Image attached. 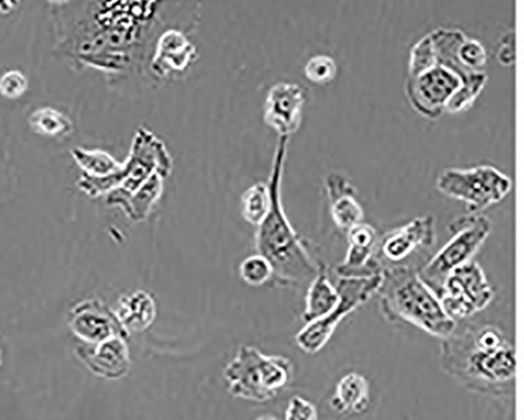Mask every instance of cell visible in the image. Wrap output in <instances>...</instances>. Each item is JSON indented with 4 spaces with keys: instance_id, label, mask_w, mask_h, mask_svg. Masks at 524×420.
Returning <instances> with one entry per match:
<instances>
[{
    "instance_id": "obj_8",
    "label": "cell",
    "mask_w": 524,
    "mask_h": 420,
    "mask_svg": "<svg viewBox=\"0 0 524 420\" xmlns=\"http://www.w3.org/2000/svg\"><path fill=\"white\" fill-rule=\"evenodd\" d=\"M435 185L442 195L464 202L468 214L477 215L504 200L512 191L513 182L494 166L478 165L447 168Z\"/></svg>"
},
{
    "instance_id": "obj_24",
    "label": "cell",
    "mask_w": 524,
    "mask_h": 420,
    "mask_svg": "<svg viewBox=\"0 0 524 420\" xmlns=\"http://www.w3.org/2000/svg\"><path fill=\"white\" fill-rule=\"evenodd\" d=\"M71 155L85 176L105 178L119 174L123 167V162L103 150H87L76 146L71 150Z\"/></svg>"
},
{
    "instance_id": "obj_23",
    "label": "cell",
    "mask_w": 524,
    "mask_h": 420,
    "mask_svg": "<svg viewBox=\"0 0 524 420\" xmlns=\"http://www.w3.org/2000/svg\"><path fill=\"white\" fill-rule=\"evenodd\" d=\"M28 123L35 134L48 138H68L75 131L74 122L67 114L50 107L33 111Z\"/></svg>"
},
{
    "instance_id": "obj_11",
    "label": "cell",
    "mask_w": 524,
    "mask_h": 420,
    "mask_svg": "<svg viewBox=\"0 0 524 420\" xmlns=\"http://www.w3.org/2000/svg\"><path fill=\"white\" fill-rule=\"evenodd\" d=\"M438 297L446 313L458 324L484 311L493 302L495 292L482 266L473 260L450 273Z\"/></svg>"
},
{
    "instance_id": "obj_5",
    "label": "cell",
    "mask_w": 524,
    "mask_h": 420,
    "mask_svg": "<svg viewBox=\"0 0 524 420\" xmlns=\"http://www.w3.org/2000/svg\"><path fill=\"white\" fill-rule=\"evenodd\" d=\"M377 294L381 314L389 323L416 326L441 341L447 339L457 327L417 269L383 271Z\"/></svg>"
},
{
    "instance_id": "obj_20",
    "label": "cell",
    "mask_w": 524,
    "mask_h": 420,
    "mask_svg": "<svg viewBox=\"0 0 524 420\" xmlns=\"http://www.w3.org/2000/svg\"><path fill=\"white\" fill-rule=\"evenodd\" d=\"M370 384L359 372L343 375L336 384L330 405L339 415H361L370 405Z\"/></svg>"
},
{
    "instance_id": "obj_22",
    "label": "cell",
    "mask_w": 524,
    "mask_h": 420,
    "mask_svg": "<svg viewBox=\"0 0 524 420\" xmlns=\"http://www.w3.org/2000/svg\"><path fill=\"white\" fill-rule=\"evenodd\" d=\"M339 302V293L330 278L329 268L324 265L311 281L302 320L311 323L329 314Z\"/></svg>"
},
{
    "instance_id": "obj_3",
    "label": "cell",
    "mask_w": 524,
    "mask_h": 420,
    "mask_svg": "<svg viewBox=\"0 0 524 420\" xmlns=\"http://www.w3.org/2000/svg\"><path fill=\"white\" fill-rule=\"evenodd\" d=\"M487 81L486 72L471 73L436 60L428 36L410 51L405 93L414 111L435 120L445 112L470 110Z\"/></svg>"
},
{
    "instance_id": "obj_32",
    "label": "cell",
    "mask_w": 524,
    "mask_h": 420,
    "mask_svg": "<svg viewBox=\"0 0 524 420\" xmlns=\"http://www.w3.org/2000/svg\"><path fill=\"white\" fill-rule=\"evenodd\" d=\"M256 420H278V419L276 417H274V416L267 415V416H261V417L257 418Z\"/></svg>"
},
{
    "instance_id": "obj_4",
    "label": "cell",
    "mask_w": 524,
    "mask_h": 420,
    "mask_svg": "<svg viewBox=\"0 0 524 420\" xmlns=\"http://www.w3.org/2000/svg\"><path fill=\"white\" fill-rule=\"evenodd\" d=\"M289 138H279L268 181L271 207L267 218L257 229L255 247L274 269V280L282 287H297L311 282L323 263L311 254L308 244L297 234L281 199V184L285 173Z\"/></svg>"
},
{
    "instance_id": "obj_17",
    "label": "cell",
    "mask_w": 524,
    "mask_h": 420,
    "mask_svg": "<svg viewBox=\"0 0 524 420\" xmlns=\"http://www.w3.org/2000/svg\"><path fill=\"white\" fill-rule=\"evenodd\" d=\"M78 359L93 374L105 380H122L131 368L127 340L113 338L96 345H84L76 349Z\"/></svg>"
},
{
    "instance_id": "obj_26",
    "label": "cell",
    "mask_w": 524,
    "mask_h": 420,
    "mask_svg": "<svg viewBox=\"0 0 524 420\" xmlns=\"http://www.w3.org/2000/svg\"><path fill=\"white\" fill-rule=\"evenodd\" d=\"M239 276L249 286L260 287L274 280V269L265 257L257 254L240 263Z\"/></svg>"
},
{
    "instance_id": "obj_1",
    "label": "cell",
    "mask_w": 524,
    "mask_h": 420,
    "mask_svg": "<svg viewBox=\"0 0 524 420\" xmlns=\"http://www.w3.org/2000/svg\"><path fill=\"white\" fill-rule=\"evenodd\" d=\"M54 52L76 72H101L113 90L141 93L159 88L149 75L158 37L171 28L191 34L202 6L194 2L81 0L51 2Z\"/></svg>"
},
{
    "instance_id": "obj_30",
    "label": "cell",
    "mask_w": 524,
    "mask_h": 420,
    "mask_svg": "<svg viewBox=\"0 0 524 420\" xmlns=\"http://www.w3.org/2000/svg\"><path fill=\"white\" fill-rule=\"evenodd\" d=\"M286 420H319L316 406L299 395L290 399L286 413Z\"/></svg>"
},
{
    "instance_id": "obj_16",
    "label": "cell",
    "mask_w": 524,
    "mask_h": 420,
    "mask_svg": "<svg viewBox=\"0 0 524 420\" xmlns=\"http://www.w3.org/2000/svg\"><path fill=\"white\" fill-rule=\"evenodd\" d=\"M348 249L344 260L335 268L337 278H358L378 275L380 273L375 264L379 234L377 229L366 222H362L345 235Z\"/></svg>"
},
{
    "instance_id": "obj_18",
    "label": "cell",
    "mask_w": 524,
    "mask_h": 420,
    "mask_svg": "<svg viewBox=\"0 0 524 420\" xmlns=\"http://www.w3.org/2000/svg\"><path fill=\"white\" fill-rule=\"evenodd\" d=\"M324 187L332 221L345 236L349 229L364 222V209L358 200L357 189L345 175L335 171L325 176Z\"/></svg>"
},
{
    "instance_id": "obj_19",
    "label": "cell",
    "mask_w": 524,
    "mask_h": 420,
    "mask_svg": "<svg viewBox=\"0 0 524 420\" xmlns=\"http://www.w3.org/2000/svg\"><path fill=\"white\" fill-rule=\"evenodd\" d=\"M115 313L129 335L141 333L154 324L157 318V304L149 292L138 289L121 296Z\"/></svg>"
},
{
    "instance_id": "obj_7",
    "label": "cell",
    "mask_w": 524,
    "mask_h": 420,
    "mask_svg": "<svg viewBox=\"0 0 524 420\" xmlns=\"http://www.w3.org/2000/svg\"><path fill=\"white\" fill-rule=\"evenodd\" d=\"M450 240L419 270L421 279L438 296L450 273L473 261L492 233V222L483 214H464L448 224Z\"/></svg>"
},
{
    "instance_id": "obj_21",
    "label": "cell",
    "mask_w": 524,
    "mask_h": 420,
    "mask_svg": "<svg viewBox=\"0 0 524 420\" xmlns=\"http://www.w3.org/2000/svg\"><path fill=\"white\" fill-rule=\"evenodd\" d=\"M165 180L162 175L157 174L134 194L125 197L108 196L105 197L106 203L109 206L120 207L130 221L144 222L162 198Z\"/></svg>"
},
{
    "instance_id": "obj_12",
    "label": "cell",
    "mask_w": 524,
    "mask_h": 420,
    "mask_svg": "<svg viewBox=\"0 0 524 420\" xmlns=\"http://www.w3.org/2000/svg\"><path fill=\"white\" fill-rule=\"evenodd\" d=\"M173 167V159L165 142L154 132L142 126L136 131L129 154L123 162L121 186L106 197H125L134 194L157 174L165 179L169 178Z\"/></svg>"
},
{
    "instance_id": "obj_10",
    "label": "cell",
    "mask_w": 524,
    "mask_h": 420,
    "mask_svg": "<svg viewBox=\"0 0 524 420\" xmlns=\"http://www.w3.org/2000/svg\"><path fill=\"white\" fill-rule=\"evenodd\" d=\"M337 279L338 304L325 317L305 324L295 336L298 348L304 353L314 355L321 351L330 342L341 321L376 296L382 283V273Z\"/></svg>"
},
{
    "instance_id": "obj_15",
    "label": "cell",
    "mask_w": 524,
    "mask_h": 420,
    "mask_svg": "<svg viewBox=\"0 0 524 420\" xmlns=\"http://www.w3.org/2000/svg\"><path fill=\"white\" fill-rule=\"evenodd\" d=\"M69 324L78 339L96 345L113 338L129 339L114 310L99 299L78 303L71 311Z\"/></svg>"
},
{
    "instance_id": "obj_33",
    "label": "cell",
    "mask_w": 524,
    "mask_h": 420,
    "mask_svg": "<svg viewBox=\"0 0 524 420\" xmlns=\"http://www.w3.org/2000/svg\"><path fill=\"white\" fill-rule=\"evenodd\" d=\"M0 359H2V351H0Z\"/></svg>"
},
{
    "instance_id": "obj_9",
    "label": "cell",
    "mask_w": 524,
    "mask_h": 420,
    "mask_svg": "<svg viewBox=\"0 0 524 420\" xmlns=\"http://www.w3.org/2000/svg\"><path fill=\"white\" fill-rule=\"evenodd\" d=\"M436 243L438 233L434 218L428 215L414 218L379 236L374 264L380 273L396 268L420 270Z\"/></svg>"
},
{
    "instance_id": "obj_27",
    "label": "cell",
    "mask_w": 524,
    "mask_h": 420,
    "mask_svg": "<svg viewBox=\"0 0 524 420\" xmlns=\"http://www.w3.org/2000/svg\"><path fill=\"white\" fill-rule=\"evenodd\" d=\"M303 71L310 82L317 86H326L336 79L338 66L333 57L316 55L309 59Z\"/></svg>"
},
{
    "instance_id": "obj_29",
    "label": "cell",
    "mask_w": 524,
    "mask_h": 420,
    "mask_svg": "<svg viewBox=\"0 0 524 420\" xmlns=\"http://www.w3.org/2000/svg\"><path fill=\"white\" fill-rule=\"evenodd\" d=\"M29 81L19 70H10L0 76V96L16 100L28 91Z\"/></svg>"
},
{
    "instance_id": "obj_14",
    "label": "cell",
    "mask_w": 524,
    "mask_h": 420,
    "mask_svg": "<svg viewBox=\"0 0 524 420\" xmlns=\"http://www.w3.org/2000/svg\"><path fill=\"white\" fill-rule=\"evenodd\" d=\"M308 92L298 83L278 82L268 91L264 121L279 138H291L301 128L302 112Z\"/></svg>"
},
{
    "instance_id": "obj_25",
    "label": "cell",
    "mask_w": 524,
    "mask_h": 420,
    "mask_svg": "<svg viewBox=\"0 0 524 420\" xmlns=\"http://www.w3.org/2000/svg\"><path fill=\"white\" fill-rule=\"evenodd\" d=\"M271 207V192L268 182L250 186L240 199V213L244 220L259 226L267 218Z\"/></svg>"
},
{
    "instance_id": "obj_28",
    "label": "cell",
    "mask_w": 524,
    "mask_h": 420,
    "mask_svg": "<svg viewBox=\"0 0 524 420\" xmlns=\"http://www.w3.org/2000/svg\"><path fill=\"white\" fill-rule=\"evenodd\" d=\"M463 65L474 72H485L488 63V53L482 42L466 36L458 49Z\"/></svg>"
},
{
    "instance_id": "obj_6",
    "label": "cell",
    "mask_w": 524,
    "mask_h": 420,
    "mask_svg": "<svg viewBox=\"0 0 524 420\" xmlns=\"http://www.w3.org/2000/svg\"><path fill=\"white\" fill-rule=\"evenodd\" d=\"M294 365L287 356L268 355L255 346H240L223 371L227 390L234 398L266 403L294 380Z\"/></svg>"
},
{
    "instance_id": "obj_13",
    "label": "cell",
    "mask_w": 524,
    "mask_h": 420,
    "mask_svg": "<svg viewBox=\"0 0 524 420\" xmlns=\"http://www.w3.org/2000/svg\"><path fill=\"white\" fill-rule=\"evenodd\" d=\"M189 33L177 28L164 31L157 39L149 61V75L158 87L186 76L200 59Z\"/></svg>"
},
{
    "instance_id": "obj_2",
    "label": "cell",
    "mask_w": 524,
    "mask_h": 420,
    "mask_svg": "<svg viewBox=\"0 0 524 420\" xmlns=\"http://www.w3.org/2000/svg\"><path fill=\"white\" fill-rule=\"evenodd\" d=\"M442 371L467 391L511 401L516 389V348L511 335L493 323L457 324L442 340Z\"/></svg>"
},
{
    "instance_id": "obj_31",
    "label": "cell",
    "mask_w": 524,
    "mask_h": 420,
    "mask_svg": "<svg viewBox=\"0 0 524 420\" xmlns=\"http://www.w3.org/2000/svg\"><path fill=\"white\" fill-rule=\"evenodd\" d=\"M515 31L510 29L502 35L496 51V58L501 66L511 67L516 59Z\"/></svg>"
}]
</instances>
